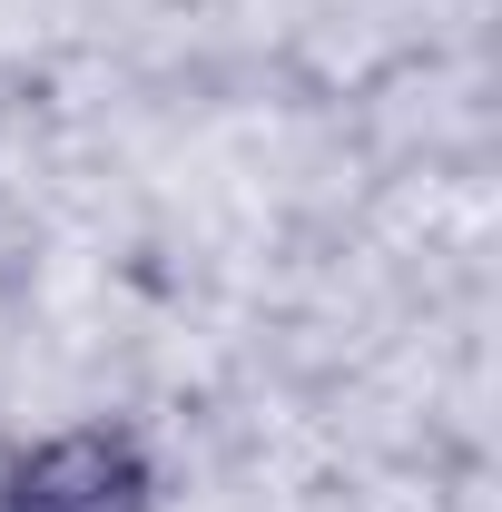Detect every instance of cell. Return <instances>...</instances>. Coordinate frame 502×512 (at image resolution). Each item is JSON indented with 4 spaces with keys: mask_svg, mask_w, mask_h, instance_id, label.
Masks as SVG:
<instances>
[{
    "mask_svg": "<svg viewBox=\"0 0 502 512\" xmlns=\"http://www.w3.org/2000/svg\"><path fill=\"white\" fill-rule=\"evenodd\" d=\"M158 493V453L109 414L60 424L0 463V512H158Z\"/></svg>",
    "mask_w": 502,
    "mask_h": 512,
    "instance_id": "1",
    "label": "cell"
}]
</instances>
